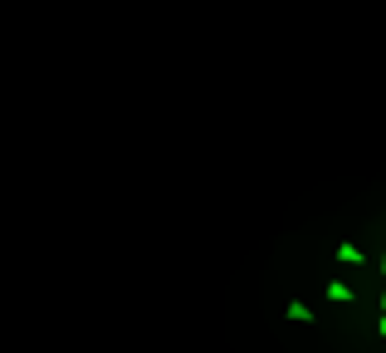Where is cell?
Returning <instances> with one entry per match:
<instances>
[{
    "label": "cell",
    "mask_w": 386,
    "mask_h": 353,
    "mask_svg": "<svg viewBox=\"0 0 386 353\" xmlns=\"http://www.w3.org/2000/svg\"><path fill=\"white\" fill-rule=\"evenodd\" d=\"M337 260H342V265H362L367 255H362V245H352V240H342V245H337Z\"/></svg>",
    "instance_id": "obj_1"
},
{
    "label": "cell",
    "mask_w": 386,
    "mask_h": 353,
    "mask_svg": "<svg viewBox=\"0 0 386 353\" xmlns=\"http://www.w3.org/2000/svg\"><path fill=\"white\" fill-rule=\"evenodd\" d=\"M328 299H333V304H347V299H352V290H347L342 280H333V285H328Z\"/></svg>",
    "instance_id": "obj_2"
},
{
    "label": "cell",
    "mask_w": 386,
    "mask_h": 353,
    "mask_svg": "<svg viewBox=\"0 0 386 353\" xmlns=\"http://www.w3.org/2000/svg\"><path fill=\"white\" fill-rule=\"evenodd\" d=\"M289 319H293V324H313V314H308V304H298V299L289 304Z\"/></svg>",
    "instance_id": "obj_3"
},
{
    "label": "cell",
    "mask_w": 386,
    "mask_h": 353,
    "mask_svg": "<svg viewBox=\"0 0 386 353\" xmlns=\"http://www.w3.org/2000/svg\"><path fill=\"white\" fill-rule=\"evenodd\" d=\"M377 334H382V339H386V319H377Z\"/></svg>",
    "instance_id": "obj_4"
},
{
    "label": "cell",
    "mask_w": 386,
    "mask_h": 353,
    "mask_svg": "<svg viewBox=\"0 0 386 353\" xmlns=\"http://www.w3.org/2000/svg\"><path fill=\"white\" fill-rule=\"evenodd\" d=\"M382 314H386V295H382Z\"/></svg>",
    "instance_id": "obj_5"
},
{
    "label": "cell",
    "mask_w": 386,
    "mask_h": 353,
    "mask_svg": "<svg viewBox=\"0 0 386 353\" xmlns=\"http://www.w3.org/2000/svg\"><path fill=\"white\" fill-rule=\"evenodd\" d=\"M382 275H386V255H382Z\"/></svg>",
    "instance_id": "obj_6"
}]
</instances>
